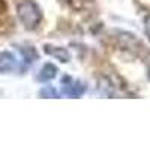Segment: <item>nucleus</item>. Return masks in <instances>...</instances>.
Returning a JSON list of instances; mask_svg holds the SVG:
<instances>
[{"label": "nucleus", "instance_id": "f257e3e1", "mask_svg": "<svg viewBox=\"0 0 150 150\" xmlns=\"http://www.w3.org/2000/svg\"><path fill=\"white\" fill-rule=\"evenodd\" d=\"M17 12H18V18L27 29H35L42 20V14L39 8L30 0H24V2L18 3Z\"/></svg>", "mask_w": 150, "mask_h": 150}, {"label": "nucleus", "instance_id": "f03ea898", "mask_svg": "<svg viewBox=\"0 0 150 150\" xmlns=\"http://www.w3.org/2000/svg\"><path fill=\"white\" fill-rule=\"evenodd\" d=\"M15 68V57L8 51L0 53V72H9Z\"/></svg>", "mask_w": 150, "mask_h": 150}]
</instances>
